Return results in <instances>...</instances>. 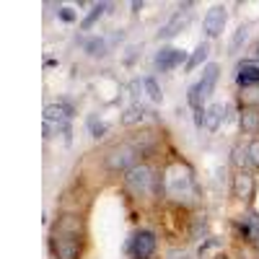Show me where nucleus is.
Segmentation results:
<instances>
[{
	"instance_id": "29",
	"label": "nucleus",
	"mask_w": 259,
	"mask_h": 259,
	"mask_svg": "<svg viewBox=\"0 0 259 259\" xmlns=\"http://www.w3.org/2000/svg\"><path fill=\"white\" fill-rule=\"evenodd\" d=\"M256 57H259V41H256Z\"/></svg>"
},
{
	"instance_id": "18",
	"label": "nucleus",
	"mask_w": 259,
	"mask_h": 259,
	"mask_svg": "<svg viewBox=\"0 0 259 259\" xmlns=\"http://www.w3.org/2000/svg\"><path fill=\"white\" fill-rule=\"evenodd\" d=\"M246 39H249V26H239L231 39V52H239L244 45H246Z\"/></svg>"
},
{
	"instance_id": "22",
	"label": "nucleus",
	"mask_w": 259,
	"mask_h": 259,
	"mask_svg": "<svg viewBox=\"0 0 259 259\" xmlns=\"http://www.w3.org/2000/svg\"><path fill=\"white\" fill-rule=\"evenodd\" d=\"M143 89L148 91V99H150V101L158 104V101L163 99V96H161V89H158V83H156V78H145V80H143Z\"/></svg>"
},
{
	"instance_id": "24",
	"label": "nucleus",
	"mask_w": 259,
	"mask_h": 259,
	"mask_svg": "<svg viewBox=\"0 0 259 259\" xmlns=\"http://www.w3.org/2000/svg\"><path fill=\"white\" fill-rule=\"evenodd\" d=\"M246 153H249V163H251L254 168H259V140H251V143L246 145Z\"/></svg>"
},
{
	"instance_id": "13",
	"label": "nucleus",
	"mask_w": 259,
	"mask_h": 259,
	"mask_svg": "<svg viewBox=\"0 0 259 259\" xmlns=\"http://www.w3.org/2000/svg\"><path fill=\"white\" fill-rule=\"evenodd\" d=\"M223 119H226V106L223 104H210L205 109V127L210 130V133H215Z\"/></svg>"
},
{
	"instance_id": "1",
	"label": "nucleus",
	"mask_w": 259,
	"mask_h": 259,
	"mask_svg": "<svg viewBox=\"0 0 259 259\" xmlns=\"http://www.w3.org/2000/svg\"><path fill=\"white\" fill-rule=\"evenodd\" d=\"M138 156L140 148L135 143H119L106 153V166L112 171H130L133 166H138Z\"/></svg>"
},
{
	"instance_id": "4",
	"label": "nucleus",
	"mask_w": 259,
	"mask_h": 259,
	"mask_svg": "<svg viewBox=\"0 0 259 259\" xmlns=\"http://www.w3.org/2000/svg\"><path fill=\"white\" fill-rule=\"evenodd\" d=\"M156 233L153 231H138L133 236V241H130V251H133L135 259H148V256H153L156 251Z\"/></svg>"
},
{
	"instance_id": "2",
	"label": "nucleus",
	"mask_w": 259,
	"mask_h": 259,
	"mask_svg": "<svg viewBox=\"0 0 259 259\" xmlns=\"http://www.w3.org/2000/svg\"><path fill=\"white\" fill-rule=\"evenodd\" d=\"M73 117V106L68 101H60V104H47L45 106V122L55 124L57 130H62V133H70L68 130V122Z\"/></svg>"
},
{
	"instance_id": "16",
	"label": "nucleus",
	"mask_w": 259,
	"mask_h": 259,
	"mask_svg": "<svg viewBox=\"0 0 259 259\" xmlns=\"http://www.w3.org/2000/svg\"><path fill=\"white\" fill-rule=\"evenodd\" d=\"M244 109H259V85H249V89H241L239 94Z\"/></svg>"
},
{
	"instance_id": "17",
	"label": "nucleus",
	"mask_w": 259,
	"mask_h": 259,
	"mask_svg": "<svg viewBox=\"0 0 259 259\" xmlns=\"http://www.w3.org/2000/svg\"><path fill=\"white\" fill-rule=\"evenodd\" d=\"M143 117H145V109H143V106H130V109L122 114V124H127V127H130V124H138Z\"/></svg>"
},
{
	"instance_id": "19",
	"label": "nucleus",
	"mask_w": 259,
	"mask_h": 259,
	"mask_svg": "<svg viewBox=\"0 0 259 259\" xmlns=\"http://www.w3.org/2000/svg\"><path fill=\"white\" fill-rule=\"evenodd\" d=\"M187 99H189V106L194 109V114H197V112H205V109H202V101H205V99H202V91H200L197 83H194L192 89H189V96H187Z\"/></svg>"
},
{
	"instance_id": "15",
	"label": "nucleus",
	"mask_w": 259,
	"mask_h": 259,
	"mask_svg": "<svg viewBox=\"0 0 259 259\" xmlns=\"http://www.w3.org/2000/svg\"><path fill=\"white\" fill-rule=\"evenodd\" d=\"M241 130L244 133H259V109H244L241 112Z\"/></svg>"
},
{
	"instance_id": "27",
	"label": "nucleus",
	"mask_w": 259,
	"mask_h": 259,
	"mask_svg": "<svg viewBox=\"0 0 259 259\" xmlns=\"http://www.w3.org/2000/svg\"><path fill=\"white\" fill-rule=\"evenodd\" d=\"M60 18H62V21H68V24H70V21L75 18V13H73L70 8H60Z\"/></svg>"
},
{
	"instance_id": "3",
	"label": "nucleus",
	"mask_w": 259,
	"mask_h": 259,
	"mask_svg": "<svg viewBox=\"0 0 259 259\" xmlns=\"http://www.w3.org/2000/svg\"><path fill=\"white\" fill-rule=\"evenodd\" d=\"M52 249L57 259H80V239L78 236L52 233Z\"/></svg>"
},
{
	"instance_id": "26",
	"label": "nucleus",
	"mask_w": 259,
	"mask_h": 259,
	"mask_svg": "<svg viewBox=\"0 0 259 259\" xmlns=\"http://www.w3.org/2000/svg\"><path fill=\"white\" fill-rule=\"evenodd\" d=\"M205 231H207V221H205V218H197V223H194V231H192V236L197 239V236H200V233H205Z\"/></svg>"
},
{
	"instance_id": "10",
	"label": "nucleus",
	"mask_w": 259,
	"mask_h": 259,
	"mask_svg": "<svg viewBox=\"0 0 259 259\" xmlns=\"http://www.w3.org/2000/svg\"><path fill=\"white\" fill-rule=\"evenodd\" d=\"M236 83L241 89H249V85H259V62L256 60H244L239 65V75H236Z\"/></svg>"
},
{
	"instance_id": "12",
	"label": "nucleus",
	"mask_w": 259,
	"mask_h": 259,
	"mask_svg": "<svg viewBox=\"0 0 259 259\" xmlns=\"http://www.w3.org/2000/svg\"><path fill=\"white\" fill-rule=\"evenodd\" d=\"M83 226H80V218H75V215H62V218H57V226L52 233H60V236H80Z\"/></svg>"
},
{
	"instance_id": "5",
	"label": "nucleus",
	"mask_w": 259,
	"mask_h": 259,
	"mask_svg": "<svg viewBox=\"0 0 259 259\" xmlns=\"http://www.w3.org/2000/svg\"><path fill=\"white\" fill-rule=\"evenodd\" d=\"M226 21H228L226 6H212V8L205 13V18H202V29H205V34H207L210 39H212V36H221L223 29H226Z\"/></svg>"
},
{
	"instance_id": "11",
	"label": "nucleus",
	"mask_w": 259,
	"mask_h": 259,
	"mask_svg": "<svg viewBox=\"0 0 259 259\" xmlns=\"http://www.w3.org/2000/svg\"><path fill=\"white\" fill-rule=\"evenodd\" d=\"M218 75H221V68L215 62H207L202 68V78H200V91H202V99H210L212 91H215V83H218Z\"/></svg>"
},
{
	"instance_id": "9",
	"label": "nucleus",
	"mask_w": 259,
	"mask_h": 259,
	"mask_svg": "<svg viewBox=\"0 0 259 259\" xmlns=\"http://www.w3.org/2000/svg\"><path fill=\"white\" fill-rule=\"evenodd\" d=\"M187 52L184 50H171V47H166V50H161L158 55H156V68L158 70H174V68H179V65L184 62L187 65Z\"/></svg>"
},
{
	"instance_id": "8",
	"label": "nucleus",
	"mask_w": 259,
	"mask_h": 259,
	"mask_svg": "<svg viewBox=\"0 0 259 259\" xmlns=\"http://www.w3.org/2000/svg\"><path fill=\"white\" fill-rule=\"evenodd\" d=\"M189 8H192V3H184V6L179 8V13H174V16L168 18V24H163V26H161L158 36H161V39H171V36H177V34L187 26V21H189Z\"/></svg>"
},
{
	"instance_id": "21",
	"label": "nucleus",
	"mask_w": 259,
	"mask_h": 259,
	"mask_svg": "<svg viewBox=\"0 0 259 259\" xmlns=\"http://www.w3.org/2000/svg\"><path fill=\"white\" fill-rule=\"evenodd\" d=\"M233 166H239V171H244V166H251L249 163V153H246V148L244 145H236L233 148Z\"/></svg>"
},
{
	"instance_id": "14",
	"label": "nucleus",
	"mask_w": 259,
	"mask_h": 259,
	"mask_svg": "<svg viewBox=\"0 0 259 259\" xmlns=\"http://www.w3.org/2000/svg\"><path fill=\"white\" fill-rule=\"evenodd\" d=\"M207 55H210V41H200V45H197V50H194V52L189 55V60H187V70L200 68V65L207 60Z\"/></svg>"
},
{
	"instance_id": "20",
	"label": "nucleus",
	"mask_w": 259,
	"mask_h": 259,
	"mask_svg": "<svg viewBox=\"0 0 259 259\" xmlns=\"http://www.w3.org/2000/svg\"><path fill=\"white\" fill-rule=\"evenodd\" d=\"M104 11H106V3H99V6H94V11L89 13V16H85L83 18V24H80V29H91L94 24H96V21L104 16Z\"/></svg>"
},
{
	"instance_id": "23",
	"label": "nucleus",
	"mask_w": 259,
	"mask_h": 259,
	"mask_svg": "<svg viewBox=\"0 0 259 259\" xmlns=\"http://www.w3.org/2000/svg\"><path fill=\"white\" fill-rule=\"evenodd\" d=\"M85 52H89V55H94V57L104 55V52H106L104 39H91V41H85Z\"/></svg>"
},
{
	"instance_id": "7",
	"label": "nucleus",
	"mask_w": 259,
	"mask_h": 259,
	"mask_svg": "<svg viewBox=\"0 0 259 259\" xmlns=\"http://www.w3.org/2000/svg\"><path fill=\"white\" fill-rule=\"evenodd\" d=\"M256 192V182L249 171H236L233 177V184H231V194L236 200H251Z\"/></svg>"
},
{
	"instance_id": "25",
	"label": "nucleus",
	"mask_w": 259,
	"mask_h": 259,
	"mask_svg": "<svg viewBox=\"0 0 259 259\" xmlns=\"http://www.w3.org/2000/svg\"><path fill=\"white\" fill-rule=\"evenodd\" d=\"M89 127H91L94 138H101V135L106 133V124H96V119H89Z\"/></svg>"
},
{
	"instance_id": "28",
	"label": "nucleus",
	"mask_w": 259,
	"mask_h": 259,
	"mask_svg": "<svg viewBox=\"0 0 259 259\" xmlns=\"http://www.w3.org/2000/svg\"><path fill=\"white\" fill-rule=\"evenodd\" d=\"M254 244H256V249H259V236H256V241H254Z\"/></svg>"
},
{
	"instance_id": "6",
	"label": "nucleus",
	"mask_w": 259,
	"mask_h": 259,
	"mask_svg": "<svg viewBox=\"0 0 259 259\" xmlns=\"http://www.w3.org/2000/svg\"><path fill=\"white\" fill-rule=\"evenodd\" d=\"M124 182H127V187L133 189L135 194H140V192H148L150 182H153V174H150V168H148V166L138 163V166H133V168L127 171Z\"/></svg>"
}]
</instances>
